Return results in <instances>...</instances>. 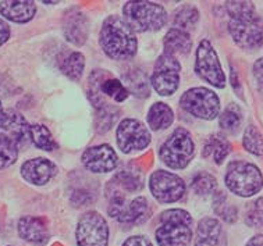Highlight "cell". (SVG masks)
<instances>
[{"label":"cell","instance_id":"cell-1","mask_svg":"<svg viewBox=\"0 0 263 246\" xmlns=\"http://www.w3.org/2000/svg\"><path fill=\"white\" fill-rule=\"evenodd\" d=\"M135 31L124 18L110 15L105 20L101 29V46L103 52L113 60H127L137 53L138 42Z\"/></svg>","mask_w":263,"mask_h":246},{"label":"cell","instance_id":"cell-2","mask_svg":"<svg viewBox=\"0 0 263 246\" xmlns=\"http://www.w3.org/2000/svg\"><path fill=\"white\" fill-rule=\"evenodd\" d=\"M191 214L182 209L166 210L160 217V227L156 230L159 246H187L192 238Z\"/></svg>","mask_w":263,"mask_h":246},{"label":"cell","instance_id":"cell-3","mask_svg":"<svg viewBox=\"0 0 263 246\" xmlns=\"http://www.w3.org/2000/svg\"><path fill=\"white\" fill-rule=\"evenodd\" d=\"M124 20L137 32L159 31L167 23L164 7L152 2H128L123 7Z\"/></svg>","mask_w":263,"mask_h":246},{"label":"cell","instance_id":"cell-4","mask_svg":"<svg viewBox=\"0 0 263 246\" xmlns=\"http://www.w3.org/2000/svg\"><path fill=\"white\" fill-rule=\"evenodd\" d=\"M226 185L233 194L249 198L263 188V175L252 163L242 160L233 161L227 167Z\"/></svg>","mask_w":263,"mask_h":246},{"label":"cell","instance_id":"cell-5","mask_svg":"<svg viewBox=\"0 0 263 246\" xmlns=\"http://www.w3.org/2000/svg\"><path fill=\"white\" fill-rule=\"evenodd\" d=\"M194 153L195 146L192 142L191 134L185 128H177L162 145L159 156L167 167L174 170H181L190 164Z\"/></svg>","mask_w":263,"mask_h":246},{"label":"cell","instance_id":"cell-6","mask_svg":"<svg viewBox=\"0 0 263 246\" xmlns=\"http://www.w3.org/2000/svg\"><path fill=\"white\" fill-rule=\"evenodd\" d=\"M181 107L194 117L213 120L220 111V100L208 88H192L181 96Z\"/></svg>","mask_w":263,"mask_h":246},{"label":"cell","instance_id":"cell-7","mask_svg":"<svg viewBox=\"0 0 263 246\" xmlns=\"http://www.w3.org/2000/svg\"><path fill=\"white\" fill-rule=\"evenodd\" d=\"M180 70L181 66L174 56L163 53L159 57L151 77L153 89L160 96H172L180 85Z\"/></svg>","mask_w":263,"mask_h":246},{"label":"cell","instance_id":"cell-8","mask_svg":"<svg viewBox=\"0 0 263 246\" xmlns=\"http://www.w3.org/2000/svg\"><path fill=\"white\" fill-rule=\"evenodd\" d=\"M195 71L202 80L216 88H224L226 75L219 62L217 53L209 41L203 39L196 49Z\"/></svg>","mask_w":263,"mask_h":246},{"label":"cell","instance_id":"cell-9","mask_svg":"<svg viewBox=\"0 0 263 246\" xmlns=\"http://www.w3.org/2000/svg\"><path fill=\"white\" fill-rule=\"evenodd\" d=\"M229 31L239 48L256 50L263 45V21L258 15L247 18H231Z\"/></svg>","mask_w":263,"mask_h":246},{"label":"cell","instance_id":"cell-10","mask_svg":"<svg viewBox=\"0 0 263 246\" xmlns=\"http://www.w3.org/2000/svg\"><path fill=\"white\" fill-rule=\"evenodd\" d=\"M76 237L78 246H107V222L98 212H88L77 224Z\"/></svg>","mask_w":263,"mask_h":246},{"label":"cell","instance_id":"cell-11","mask_svg":"<svg viewBox=\"0 0 263 246\" xmlns=\"http://www.w3.org/2000/svg\"><path fill=\"white\" fill-rule=\"evenodd\" d=\"M151 192L162 203L177 202L185 194V184L177 174L158 170L151 175Z\"/></svg>","mask_w":263,"mask_h":246},{"label":"cell","instance_id":"cell-12","mask_svg":"<svg viewBox=\"0 0 263 246\" xmlns=\"http://www.w3.org/2000/svg\"><path fill=\"white\" fill-rule=\"evenodd\" d=\"M151 142V134L138 120L125 119L117 128V145L124 153L142 150Z\"/></svg>","mask_w":263,"mask_h":246},{"label":"cell","instance_id":"cell-13","mask_svg":"<svg viewBox=\"0 0 263 246\" xmlns=\"http://www.w3.org/2000/svg\"><path fill=\"white\" fill-rule=\"evenodd\" d=\"M107 212L111 217L123 224H142L151 216V206L144 196H138L133 200L111 202Z\"/></svg>","mask_w":263,"mask_h":246},{"label":"cell","instance_id":"cell-14","mask_svg":"<svg viewBox=\"0 0 263 246\" xmlns=\"http://www.w3.org/2000/svg\"><path fill=\"white\" fill-rule=\"evenodd\" d=\"M82 164L86 170L96 174L110 173L117 166V155L110 145H98L86 149L82 155Z\"/></svg>","mask_w":263,"mask_h":246},{"label":"cell","instance_id":"cell-15","mask_svg":"<svg viewBox=\"0 0 263 246\" xmlns=\"http://www.w3.org/2000/svg\"><path fill=\"white\" fill-rule=\"evenodd\" d=\"M63 29H64V35L68 42H71L72 45H77V46H81L85 43L88 33H89L88 18L80 10H68L67 14L64 17Z\"/></svg>","mask_w":263,"mask_h":246},{"label":"cell","instance_id":"cell-16","mask_svg":"<svg viewBox=\"0 0 263 246\" xmlns=\"http://www.w3.org/2000/svg\"><path fill=\"white\" fill-rule=\"evenodd\" d=\"M56 174V166L48 159H32L25 161L21 167V175L27 182L34 185H45Z\"/></svg>","mask_w":263,"mask_h":246},{"label":"cell","instance_id":"cell-17","mask_svg":"<svg viewBox=\"0 0 263 246\" xmlns=\"http://www.w3.org/2000/svg\"><path fill=\"white\" fill-rule=\"evenodd\" d=\"M195 246H227L224 230L216 218L205 217L198 224Z\"/></svg>","mask_w":263,"mask_h":246},{"label":"cell","instance_id":"cell-18","mask_svg":"<svg viewBox=\"0 0 263 246\" xmlns=\"http://www.w3.org/2000/svg\"><path fill=\"white\" fill-rule=\"evenodd\" d=\"M0 127L3 128L6 135L10 139H13L17 145L24 143L29 138V128H31V125H28L27 120L18 111H15L13 109L5 110V116H3Z\"/></svg>","mask_w":263,"mask_h":246},{"label":"cell","instance_id":"cell-19","mask_svg":"<svg viewBox=\"0 0 263 246\" xmlns=\"http://www.w3.org/2000/svg\"><path fill=\"white\" fill-rule=\"evenodd\" d=\"M36 6L27 0H7L0 3V14L14 23H28L34 18Z\"/></svg>","mask_w":263,"mask_h":246},{"label":"cell","instance_id":"cell-20","mask_svg":"<svg viewBox=\"0 0 263 246\" xmlns=\"http://www.w3.org/2000/svg\"><path fill=\"white\" fill-rule=\"evenodd\" d=\"M18 234L24 241L32 242V243H43L48 241L49 238L46 222L43 221V218L32 217V216L20 218Z\"/></svg>","mask_w":263,"mask_h":246},{"label":"cell","instance_id":"cell-21","mask_svg":"<svg viewBox=\"0 0 263 246\" xmlns=\"http://www.w3.org/2000/svg\"><path fill=\"white\" fill-rule=\"evenodd\" d=\"M144 188V178L139 173L124 170L115 175L107 185V195H121L123 192H139Z\"/></svg>","mask_w":263,"mask_h":246},{"label":"cell","instance_id":"cell-22","mask_svg":"<svg viewBox=\"0 0 263 246\" xmlns=\"http://www.w3.org/2000/svg\"><path fill=\"white\" fill-rule=\"evenodd\" d=\"M163 45H164V53L176 57V54H187L191 52L192 39L187 31L173 28L166 33Z\"/></svg>","mask_w":263,"mask_h":246},{"label":"cell","instance_id":"cell-23","mask_svg":"<svg viewBox=\"0 0 263 246\" xmlns=\"http://www.w3.org/2000/svg\"><path fill=\"white\" fill-rule=\"evenodd\" d=\"M173 119H174L173 110L166 103L159 102L149 109L148 124L153 131H162V129L168 128L172 125Z\"/></svg>","mask_w":263,"mask_h":246},{"label":"cell","instance_id":"cell-24","mask_svg":"<svg viewBox=\"0 0 263 246\" xmlns=\"http://www.w3.org/2000/svg\"><path fill=\"white\" fill-rule=\"evenodd\" d=\"M230 150H231V145L221 135H213L208 139L205 147H203V156L205 157H213L216 164H221L224 159L229 156Z\"/></svg>","mask_w":263,"mask_h":246},{"label":"cell","instance_id":"cell-25","mask_svg":"<svg viewBox=\"0 0 263 246\" xmlns=\"http://www.w3.org/2000/svg\"><path fill=\"white\" fill-rule=\"evenodd\" d=\"M219 123L227 133H237L242 124V111L235 103L229 104L220 114Z\"/></svg>","mask_w":263,"mask_h":246},{"label":"cell","instance_id":"cell-26","mask_svg":"<svg viewBox=\"0 0 263 246\" xmlns=\"http://www.w3.org/2000/svg\"><path fill=\"white\" fill-rule=\"evenodd\" d=\"M29 138L31 141L34 142V145L42 150H53L56 149V142L52 138V134L49 131L48 128L45 125H41V124H35V125H31L29 128Z\"/></svg>","mask_w":263,"mask_h":246},{"label":"cell","instance_id":"cell-27","mask_svg":"<svg viewBox=\"0 0 263 246\" xmlns=\"http://www.w3.org/2000/svg\"><path fill=\"white\" fill-rule=\"evenodd\" d=\"M199 20V11L196 7L191 5L181 6L180 9L174 11L173 15V24L177 25L178 29L192 28Z\"/></svg>","mask_w":263,"mask_h":246},{"label":"cell","instance_id":"cell-28","mask_svg":"<svg viewBox=\"0 0 263 246\" xmlns=\"http://www.w3.org/2000/svg\"><path fill=\"white\" fill-rule=\"evenodd\" d=\"M18 157V145L7 135L0 134V168L14 164Z\"/></svg>","mask_w":263,"mask_h":246},{"label":"cell","instance_id":"cell-29","mask_svg":"<svg viewBox=\"0 0 263 246\" xmlns=\"http://www.w3.org/2000/svg\"><path fill=\"white\" fill-rule=\"evenodd\" d=\"M84 66H85V57H84V54H81L80 52H74L63 62L62 71L68 78L78 81L82 77Z\"/></svg>","mask_w":263,"mask_h":246},{"label":"cell","instance_id":"cell-30","mask_svg":"<svg viewBox=\"0 0 263 246\" xmlns=\"http://www.w3.org/2000/svg\"><path fill=\"white\" fill-rule=\"evenodd\" d=\"M242 145L249 153L262 156L263 155V135L255 125H248L242 138Z\"/></svg>","mask_w":263,"mask_h":246},{"label":"cell","instance_id":"cell-31","mask_svg":"<svg viewBox=\"0 0 263 246\" xmlns=\"http://www.w3.org/2000/svg\"><path fill=\"white\" fill-rule=\"evenodd\" d=\"M101 90L102 95L109 96L119 103L124 102L129 95L128 89L125 88L124 84L121 81L116 80V78H107V80L103 81L101 85Z\"/></svg>","mask_w":263,"mask_h":246},{"label":"cell","instance_id":"cell-32","mask_svg":"<svg viewBox=\"0 0 263 246\" xmlns=\"http://www.w3.org/2000/svg\"><path fill=\"white\" fill-rule=\"evenodd\" d=\"M124 80L125 85L128 86L131 92H134V95L139 96V98H146L149 95L146 78H145V74L142 71H139V70L131 71L124 77Z\"/></svg>","mask_w":263,"mask_h":246},{"label":"cell","instance_id":"cell-33","mask_svg":"<svg viewBox=\"0 0 263 246\" xmlns=\"http://www.w3.org/2000/svg\"><path fill=\"white\" fill-rule=\"evenodd\" d=\"M192 190L198 195H211L217 188V181L209 173H198L192 180Z\"/></svg>","mask_w":263,"mask_h":246},{"label":"cell","instance_id":"cell-34","mask_svg":"<svg viewBox=\"0 0 263 246\" xmlns=\"http://www.w3.org/2000/svg\"><path fill=\"white\" fill-rule=\"evenodd\" d=\"M213 207L215 212L220 216L223 220L227 222H234L237 220V209L234 206H230L227 204V198H226L224 192H217L213 199Z\"/></svg>","mask_w":263,"mask_h":246},{"label":"cell","instance_id":"cell-35","mask_svg":"<svg viewBox=\"0 0 263 246\" xmlns=\"http://www.w3.org/2000/svg\"><path fill=\"white\" fill-rule=\"evenodd\" d=\"M245 222L252 228L263 227V198L249 203L245 212Z\"/></svg>","mask_w":263,"mask_h":246},{"label":"cell","instance_id":"cell-36","mask_svg":"<svg viewBox=\"0 0 263 246\" xmlns=\"http://www.w3.org/2000/svg\"><path fill=\"white\" fill-rule=\"evenodd\" d=\"M226 9L231 18H247L256 15L254 5L251 2H227Z\"/></svg>","mask_w":263,"mask_h":246},{"label":"cell","instance_id":"cell-37","mask_svg":"<svg viewBox=\"0 0 263 246\" xmlns=\"http://www.w3.org/2000/svg\"><path fill=\"white\" fill-rule=\"evenodd\" d=\"M123 246H153V245H152V242L149 241L146 237L135 235V237L128 238V239L123 243Z\"/></svg>","mask_w":263,"mask_h":246},{"label":"cell","instance_id":"cell-38","mask_svg":"<svg viewBox=\"0 0 263 246\" xmlns=\"http://www.w3.org/2000/svg\"><path fill=\"white\" fill-rule=\"evenodd\" d=\"M254 75L259 84V88L263 89V57L256 60L254 64Z\"/></svg>","mask_w":263,"mask_h":246},{"label":"cell","instance_id":"cell-39","mask_svg":"<svg viewBox=\"0 0 263 246\" xmlns=\"http://www.w3.org/2000/svg\"><path fill=\"white\" fill-rule=\"evenodd\" d=\"M10 38V27L9 24L3 21V20H0V46L3 45V43Z\"/></svg>","mask_w":263,"mask_h":246},{"label":"cell","instance_id":"cell-40","mask_svg":"<svg viewBox=\"0 0 263 246\" xmlns=\"http://www.w3.org/2000/svg\"><path fill=\"white\" fill-rule=\"evenodd\" d=\"M245 246H263V235L259 234V235H255L254 238H251L248 241V243Z\"/></svg>","mask_w":263,"mask_h":246},{"label":"cell","instance_id":"cell-41","mask_svg":"<svg viewBox=\"0 0 263 246\" xmlns=\"http://www.w3.org/2000/svg\"><path fill=\"white\" fill-rule=\"evenodd\" d=\"M3 116H5V110H3V106H2V103H0V124H2Z\"/></svg>","mask_w":263,"mask_h":246}]
</instances>
